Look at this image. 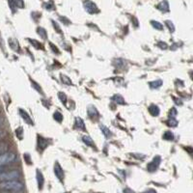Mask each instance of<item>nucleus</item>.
I'll list each match as a JSON object with an SVG mask.
<instances>
[{"mask_svg": "<svg viewBox=\"0 0 193 193\" xmlns=\"http://www.w3.org/2000/svg\"><path fill=\"white\" fill-rule=\"evenodd\" d=\"M24 188L22 182L19 181H7L0 182V189L7 192H20Z\"/></svg>", "mask_w": 193, "mask_h": 193, "instance_id": "f257e3e1", "label": "nucleus"}, {"mask_svg": "<svg viewBox=\"0 0 193 193\" xmlns=\"http://www.w3.org/2000/svg\"><path fill=\"white\" fill-rule=\"evenodd\" d=\"M20 178V173L17 170H12L7 172H1L0 173V182L7 181H16Z\"/></svg>", "mask_w": 193, "mask_h": 193, "instance_id": "f03ea898", "label": "nucleus"}, {"mask_svg": "<svg viewBox=\"0 0 193 193\" xmlns=\"http://www.w3.org/2000/svg\"><path fill=\"white\" fill-rule=\"evenodd\" d=\"M17 160V154L11 152H5L0 154V166H5L7 164L13 163Z\"/></svg>", "mask_w": 193, "mask_h": 193, "instance_id": "7ed1b4c3", "label": "nucleus"}, {"mask_svg": "<svg viewBox=\"0 0 193 193\" xmlns=\"http://www.w3.org/2000/svg\"><path fill=\"white\" fill-rule=\"evenodd\" d=\"M160 161H161V159H160L159 156H156V157H154V159L151 161L148 165H147V169H148V171H150V172L156 171L157 169V167L159 166Z\"/></svg>", "mask_w": 193, "mask_h": 193, "instance_id": "20e7f679", "label": "nucleus"}, {"mask_svg": "<svg viewBox=\"0 0 193 193\" xmlns=\"http://www.w3.org/2000/svg\"><path fill=\"white\" fill-rule=\"evenodd\" d=\"M84 8L88 13L90 14H96L99 12V9H98L97 5L95 4L94 2L90 1V0H86L84 1Z\"/></svg>", "mask_w": 193, "mask_h": 193, "instance_id": "39448f33", "label": "nucleus"}, {"mask_svg": "<svg viewBox=\"0 0 193 193\" xmlns=\"http://www.w3.org/2000/svg\"><path fill=\"white\" fill-rule=\"evenodd\" d=\"M53 170H54V174L55 176L57 177V179L60 182H63L64 180V171H63L61 165L59 164L58 161H56L54 163V167H53Z\"/></svg>", "mask_w": 193, "mask_h": 193, "instance_id": "423d86ee", "label": "nucleus"}, {"mask_svg": "<svg viewBox=\"0 0 193 193\" xmlns=\"http://www.w3.org/2000/svg\"><path fill=\"white\" fill-rule=\"evenodd\" d=\"M48 146V141L47 139H45L42 136H38V150L43 152V151Z\"/></svg>", "mask_w": 193, "mask_h": 193, "instance_id": "0eeeda50", "label": "nucleus"}, {"mask_svg": "<svg viewBox=\"0 0 193 193\" xmlns=\"http://www.w3.org/2000/svg\"><path fill=\"white\" fill-rule=\"evenodd\" d=\"M19 114H20V116H22V119L24 120V122L27 123L28 125L33 126V121H32V119L30 118L29 114H28L25 110H23V109H19Z\"/></svg>", "mask_w": 193, "mask_h": 193, "instance_id": "6e6552de", "label": "nucleus"}, {"mask_svg": "<svg viewBox=\"0 0 193 193\" xmlns=\"http://www.w3.org/2000/svg\"><path fill=\"white\" fill-rule=\"evenodd\" d=\"M36 178H37V182H38V187L39 189H42L44 187V179L42 172L37 169V173H36Z\"/></svg>", "mask_w": 193, "mask_h": 193, "instance_id": "1a4fd4ad", "label": "nucleus"}, {"mask_svg": "<svg viewBox=\"0 0 193 193\" xmlns=\"http://www.w3.org/2000/svg\"><path fill=\"white\" fill-rule=\"evenodd\" d=\"M75 128H78L79 131H85V124L80 117L75 118Z\"/></svg>", "mask_w": 193, "mask_h": 193, "instance_id": "9d476101", "label": "nucleus"}, {"mask_svg": "<svg viewBox=\"0 0 193 193\" xmlns=\"http://www.w3.org/2000/svg\"><path fill=\"white\" fill-rule=\"evenodd\" d=\"M149 112L152 116H159V108L156 104H152L149 106Z\"/></svg>", "mask_w": 193, "mask_h": 193, "instance_id": "9b49d317", "label": "nucleus"}, {"mask_svg": "<svg viewBox=\"0 0 193 193\" xmlns=\"http://www.w3.org/2000/svg\"><path fill=\"white\" fill-rule=\"evenodd\" d=\"M162 83L163 81L161 79H156V80H154V81H151L149 83V85L152 89H157L162 85Z\"/></svg>", "mask_w": 193, "mask_h": 193, "instance_id": "f8f14e48", "label": "nucleus"}, {"mask_svg": "<svg viewBox=\"0 0 193 193\" xmlns=\"http://www.w3.org/2000/svg\"><path fill=\"white\" fill-rule=\"evenodd\" d=\"M88 115L90 116L91 118H97L99 117V112L96 109L95 106H89L88 107Z\"/></svg>", "mask_w": 193, "mask_h": 193, "instance_id": "ddd939ff", "label": "nucleus"}, {"mask_svg": "<svg viewBox=\"0 0 193 193\" xmlns=\"http://www.w3.org/2000/svg\"><path fill=\"white\" fill-rule=\"evenodd\" d=\"M157 8L162 12H168L169 11V4H168V2L166 0H164V1L160 2L159 4L157 5Z\"/></svg>", "mask_w": 193, "mask_h": 193, "instance_id": "4468645a", "label": "nucleus"}, {"mask_svg": "<svg viewBox=\"0 0 193 193\" xmlns=\"http://www.w3.org/2000/svg\"><path fill=\"white\" fill-rule=\"evenodd\" d=\"M112 100L115 101V103H118V104H125L126 103L125 99L121 96V95H114V96L112 97Z\"/></svg>", "mask_w": 193, "mask_h": 193, "instance_id": "2eb2a0df", "label": "nucleus"}, {"mask_svg": "<svg viewBox=\"0 0 193 193\" xmlns=\"http://www.w3.org/2000/svg\"><path fill=\"white\" fill-rule=\"evenodd\" d=\"M100 131H103V135L105 136V137H106V138L111 137V131H109V128H108L107 127H105L104 125H100Z\"/></svg>", "mask_w": 193, "mask_h": 193, "instance_id": "dca6fc26", "label": "nucleus"}, {"mask_svg": "<svg viewBox=\"0 0 193 193\" xmlns=\"http://www.w3.org/2000/svg\"><path fill=\"white\" fill-rule=\"evenodd\" d=\"M38 34L40 35L41 38H43L44 40H47V31H45L44 28H42V27H39L38 29Z\"/></svg>", "mask_w": 193, "mask_h": 193, "instance_id": "f3484780", "label": "nucleus"}, {"mask_svg": "<svg viewBox=\"0 0 193 193\" xmlns=\"http://www.w3.org/2000/svg\"><path fill=\"white\" fill-rule=\"evenodd\" d=\"M83 142L86 144V145H88L90 147H94V141L92 140V138L89 137V136H83Z\"/></svg>", "mask_w": 193, "mask_h": 193, "instance_id": "a211bd4d", "label": "nucleus"}, {"mask_svg": "<svg viewBox=\"0 0 193 193\" xmlns=\"http://www.w3.org/2000/svg\"><path fill=\"white\" fill-rule=\"evenodd\" d=\"M9 43H10V47H11L14 50H17V48H19V43H17V41L15 40V39H10Z\"/></svg>", "mask_w": 193, "mask_h": 193, "instance_id": "6ab92c4d", "label": "nucleus"}, {"mask_svg": "<svg viewBox=\"0 0 193 193\" xmlns=\"http://www.w3.org/2000/svg\"><path fill=\"white\" fill-rule=\"evenodd\" d=\"M53 117L56 121H57L58 123H61L63 121V115L60 113L59 111H55L54 112V114H53Z\"/></svg>", "mask_w": 193, "mask_h": 193, "instance_id": "aec40b11", "label": "nucleus"}, {"mask_svg": "<svg viewBox=\"0 0 193 193\" xmlns=\"http://www.w3.org/2000/svg\"><path fill=\"white\" fill-rule=\"evenodd\" d=\"M151 23H152L153 27L156 28V29H157V30H162L163 29V25L159 22H154V20H153Z\"/></svg>", "mask_w": 193, "mask_h": 193, "instance_id": "412c9836", "label": "nucleus"}, {"mask_svg": "<svg viewBox=\"0 0 193 193\" xmlns=\"http://www.w3.org/2000/svg\"><path fill=\"white\" fill-rule=\"evenodd\" d=\"M163 138L165 139V140H168V141H171V140H173L174 135H173V133H172L171 131H166L163 134Z\"/></svg>", "mask_w": 193, "mask_h": 193, "instance_id": "4be33fe9", "label": "nucleus"}, {"mask_svg": "<svg viewBox=\"0 0 193 193\" xmlns=\"http://www.w3.org/2000/svg\"><path fill=\"white\" fill-rule=\"evenodd\" d=\"M61 80H62L63 83L67 84V85H71V84H72L71 79H70L69 77L67 75H61Z\"/></svg>", "mask_w": 193, "mask_h": 193, "instance_id": "5701e85b", "label": "nucleus"}, {"mask_svg": "<svg viewBox=\"0 0 193 193\" xmlns=\"http://www.w3.org/2000/svg\"><path fill=\"white\" fill-rule=\"evenodd\" d=\"M58 97H59V99H60V100L62 101V103H64V104L67 103V96H66L65 93L59 92L58 93Z\"/></svg>", "mask_w": 193, "mask_h": 193, "instance_id": "b1692460", "label": "nucleus"}, {"mask_svg": "<svg viewBox=\"0 0 193 193\" xmlns=\"http://www.w3.org/2000/svg\"><path fill=\"white\" fill-rule=\"evenodd\" d=\"M14 3H15L16 7H17V8H20V9L24 8V2H23V0H14Z\"/></svg>", "mask_w": 193, "mask_h": 193, "instance_id": "393cba45", "label": "nucleus"}, {"mask_svg": "<svg viewBox=\"0 0 193 193\" xmlns=\"http://www.w3.org/2000/svg\"><path fill=\"white\" fill-rule=\"evenodd\" d=\"M178 125V121L176 120L175 117H170L169 118V126L170 127H176Z\"/></svg>", "mask_w": 193, "mask_h": 193, "instance_id": "a878e982", "label": "nucleus"}, {"mask_svg": "<svg viewBox=\"0 0 193 193\" xmlns=\"http://www.w3.org/2000/svg\"><path fill=\"white\" fill-rule=\"evenodd\" d=\"M165 23H166V25L168 26V28H169V30L171 31V32H174V31H175V27H174L173 22H171L170 20H166Z\"/></svg>", "mask_w": 193, "mask_h": 193, "instance_id": "bb28decb", "label": "nucleus"}, {"mask_svg": "<svg viewBox=\"0 0 193 193\" xmlns=\"http://www.w3.org/2000/svg\"><path fill=\"white\" fill-rule=\"evenodd\" d=\"M7 148H8V146L6 145L4 143H0V154L5 153L7 151Z\"/></svg>", "mask_w": 193, "mask_h": 193, "instance_id": "cd10ccee", "label": "nucleus"}, {"mask_svg": "<svg viewBox=\"0 0 193 193\" xmlns=\"http://www.w3.org/2000/svg\"><path fill=\"white\" fill-rule=\"evenodd\" d=\"M16 135H17L19 139H22L23 135H22V128H19L17 129H16Z\"/></svg>", "mask_w": 193, "mask_h": 193, "instance_id": "c85d7f7f", "label": "nucleus"}, {"mask_svg": "<svg viewBox=\"0 0 193 193\" xmlns=\"http://www.w3.org/2000/svg\"><path fill=\"white\" fill-rule=\"evenodd\" d=\"M31 84H32V86H34V89H36L39 93H43L42 92V89H41V86H39L38 84L35 82V81H33V80H31Z\"/></svg>", "mask_w": 193, "mask_h": 193, "instance_id": "c756f323", "label": "nucleus"}, {"mask_svg": "<svg viewBox=\"0 0 193 193\" xmlns=\"http://www.w3.org/2000/svg\"><path fill=\"white\" fill-rule=\"evenodd\" d=\"M29 41H30V43L32 44L35 47L37 48V50H39V48L41 47V44H40V43H39V42H37L36 40H29Z\"/></svg>", "mask_w": 193, "mask_h": 193, "instance_id": "7c9ffc66", "label": "nucleus"}, {"mask_svg": "<svg viewBox=\"0 0 193 193\" xmlns=\"http://www.w3.org/2000/svg\"><path fill=\"white\" fill-rule=\"evenodd\" d=\"M157 45H159V47L161 48V50H166V48L168 47V45H167L165 43H162V42H159Z\"/></svg>", "mask_w": 193, "mask_h": 193, "instance_id": "2f4dec72", "label": "nucleus"}, {"mask_svg": "<svg viewBox=\"0 0 193 193\" xmlns=\"http://www.w3.org/2000/svg\"><path fill=\"white\" fill-rule=\"evenodd\" d=\"M9 4H10V7H11V10H12V12L13 13H15V8H16V5H15V3H14V0H9Z\"/></svg>", "mask_w": 193, "mask_h": 193, "instance_id": "473e14b6", "label": "nucleus"}, {"mask_svg": "<svg viewBox=\"0 0 193 193\" xmlns=\"http://www.w3.org/2000/svg\"><path fill=\"white\" fill-rule=\"evenodd\" d=\"M50 47H51V50L53 52H56V53H59V50H58V48L56 45H54L52 43H50Z\"/></svg>", "mask_w": 193, "mask_h": 193, "instance_id": "72a5a7b5", "label": "nucleus"}, {"mask_svg": "<svg viewBox=\"0 0 193 193\" xmlns=\"http://www.w3.org/2000/svg\"><path fill=\"white\" fill-rule=\"evenodd\" d=\"M23 157H24V159H25V161H26V163L27 164H31V161H30V156L28 154H25L23 156Z\"/></svg>", "mask_w": 193, "mask_h": 193, "instance_id": "f704fd0d", "label": "nucleus"}, {"mask_svg": "<svg viewBox=\"0 0 193 193\" xmlns=\"http://www.w3.org/2000/svg\"><path fill=\"white\" fill-rule=\"evenodd\" d=\"M52 23H53V26H54L55 29L57 30V32H58V33H61V29H60V27L58 26V24L56 23V22H52Z\"/></svg>", "mask_w": 193, "mask_h": 193, "instance_id": "c9c22d12", "label": "nucleus"}, {"mask_svg": "<svg viewBox=\"0 0 193 193\" xmlns=\"http://www.w3.org/2000/svg\"><path fill=\"white\" fill-rule=\"evenodd\" d=\"M45 8H47V10H52V9L54 8V6H53L52 3H47V4L45 5Z\"/></svg>", "mask_w": 193, "mask_h": 193, "instance_id": "e433bc0d", "label": "nucleus"}, {"mask_svg": "<svg viewBox=\"0 0 193 193\" xmlns=\"http://www.w3.org/2000/svg\"><path fill=\"white\" fill-rule=\"evenodd\" d=\"M124 193H135L134 191L131 188H125L124 189Z\"/></svg>", "mask_w": 193, "mask_h": 193, "instance_id": "4c0bfd02", "label": "nucleus"}, {"mask_svg": "<svg viewBox=\"0 0 193 193\" xmlns=\"http://www.w3.org/2000/svg\"><path fill=\"white\" fill-rule=\"evenodd\" d=\"M5 135H6V132L4 131H1V129H0V139H2Z\"/></svg>", "mask_w": 193, "mask_h": 193, "instance_id": "58836bf2", "label": "nucleus"}, {"mask_svg": "<svg viewBox=\"0 0 193 193\" xmlns=\"http://www.w3.org/2000/svg\"><path fill=\"white\" fill-rule=\"evenodd\" d=\"M143 193H156V191L154 190V189H148V190L144 191Z\"/></svg>", "mask_w": 193, "mask_h": 193, "instance_id": "ea45409f", "label": "nucleus"}, {"mask_svg": "<svg viewBox=\"0 0 193 193\" xmlns=\"http://www.w3.org/2000/svg\"><path fill=\"white\" fill-rule=\"evenodd\" d=\"M4 171V166H0V173Z\"/></svg>", "mask_w": 193, "mask_h": 193, "instance_id": "a19ab883", "label": "nucleus"}, {"mask_svg": "<svg viewBox=\"0 0 193 193\" xmlns=\"http://www.w3.org/2000/svg\"><path fill=\"white\" fill-rule=\"evenodd\" d=\"M1 122H2V121H1V119H0V125H1Z\"/></svg>", "mask_w": 193, "mask_h": 193, "instance_id": "79ce46f5", "label": "nucleus"}]
</instances>
